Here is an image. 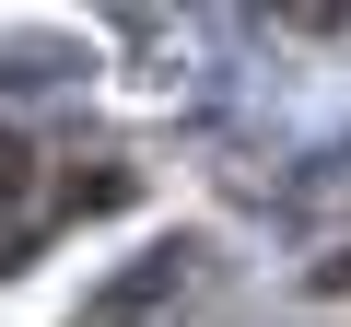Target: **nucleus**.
Returning a JSON list of instances; mask_svg holds the SVG:
<instances>
[{"label":"nucleus","mask_w":351,"mask_h":327,"mask_svg":"<svg viewBox=\"0 0 351 327\" xmlns=\"http://www.w3.org/2000/svg\"><path fill=\"white\" fill-rule=\"evenodd\" d=\"M0 176H12V140H0Z\"/></svg>","instance_id":"f257e3e1"}]
</instances>
